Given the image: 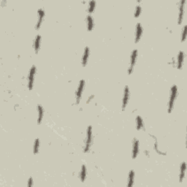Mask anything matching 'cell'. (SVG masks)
Instances as JSON below:
<instances>
[{"mask_svg":"<svg viewBox=\"0 0 187 187\" xmlns=\"http://www.w3.org/2000/svg\"><path fill=\"white\" fill-rule=\"evenodd\" d=\"M177 95H178V87H177L176 85H173L171 87V89H170V97H169V102L168 105V112L169 113L172 112L173 107H174L175 101L177 98Z\"/></svg>","mask_w":187,"mask_h":187,"instance_id":"1","label":"cell"},{"mask_svg":"<svg viewBox=\"0 0 187 187\" xmlns=\"http://www.w3.org/2000/svg\"><path fill=\"white\" fill-rule=\"evenodd\" d=\"M93 140V135H92V127L89 126L86 130V137L85 147H84V152L87 153L89 151L91 148V145L92 144Z\"/></svg>","mask_w":187,"mask_h":187,"instance_id":"2","label":"cell"},{"mask_svg":"<svg viewBox=\"0 0 187 187\" xmlns=\"http://www.w3.org/2000/svg\"><path fill=\"white\" fill-rule=\"evenodd\" d=\"M137 55H138V51L137 49H135L132 51L131 56H130V66L128 67L127 73L128 75H131L132 72H134V68H135V64H136Z\"/></svg>","mask_w":187,"mask_h":187,"instance_id":"3","label":"cell"},{"mask_svg":"<svg viewBox=\"0 0 187 187\" xmlns=\"http://www.w3.org/2000/svg\"><path fill=\"white\" fill-rule=\"evenodd\" d=\"M36 72H37V67L34 65H33L30 68L29 75H28V89H29V90H31L33 89L34 82V76L36 75Z\"/></svg>","mask_w":187,"mask_h":187,"instance_id":"4","label":"cell"},{"mask_svg":"<svg viewBox=\"0 0 187 187\" xmlns=\"http://www.w3.org/2000/svg\"><path fill=\"white\" fill-rule=\"evenodd\" d=\"M84 86H85V80H80L79 82L78 86H77V89H76L75 92V98H76V104L78 105L79 102H80L81 97H82L83 92L84 90Z\"/></svg>","mask_w":187,"mask_h":187,"instance_id":"5","label":"cell"},{"mask_svg":"<svg viewBox=\"0 0 187 187\" xmlns=\"http://www.w3.org/2000/svg\"><path fill=\"white\" fill-rule=\"evenodd\" d=\"M130 98V88L127 86H126L124 88V94H123V98H122V110H124L127 107V105H128L129 100Z\"/></svg>","mask_w":187,"mask_h":187,"instance_id":"6","label":"cell"},{"mask_svg":"<svg viewBox=\"0 0 187 187\" xmlns=\"http://www.w3.org/2000/svg\"><path fill=\"white\" fill-rule=\"evenodd\" d=\"M139 150H140V142L136 138H134L132 142V157L133 159L137 158L139 154Z\"/></svg>","mask_w":187,"mask_h":187,"instance_id":"7","label":"cell"},{"mask_svg":"<svg viewBox=\"0 0 187 187\" xmlns=\"http://www.w3.org/2000/svg\"><path fill=\"white\" fill-rule=\"evenodd\" d=\"M37 16H38V19H37V22L35 25V29L37 30H39V28L41 27V25H42V21L44 19V16H45V11L42 8H39L37 11Z\"/></svg>","mask_w":187,"mask_h":187,"instance_id":"8","label":"cell"},{"mask_svg":"<svg viewBox=\"0 0 187 187\" xmlns=\"http://www.w3.org/2000/svg\"><path fill=\"white\" fill-rule=\"evenodd\" d=\"M143 33V29L140 23H138L136 26V30H135V42H138L141 39L142 35Z\"/></svg>","mask_w":187,"mask_h":187,"instance_id":"9","label":"cell"},{"mask_svg":"<svg viewBox=\"0 0 187 187\" xmlns=\"http://www.w3.org/2000/svg\"><path fill=\"white\" fill-rule=\"evenodd\" d=\"M89 55H90V49L89 47H86L84 49L83 54L82 56V59H81V63H82V65L83 67H86L89 61Z\"/></svg>","mask_w":187,"mask_h":187,"instance_id":"10","label":"cell"},{"mask_svg":"<svg viewBox=\"0 0 187 187\" xmlns=\"http://www.w3.org/2000/svg\"><path fill=\"white\" fill-rule=\"evenodd\" d=\"M186 1L185 0H182L180 2V7H179V14H178V24H181L182 21H183V13H184V5Z\"/></svg>","mask_w":187,"mask_h":187,"instance_id":"11","label":"cell"},{"mask_svg":"<svg viewBox=\"0 0 187 187\" xmlns=\"http://www.w3.org/2000/svg\"><path fill=\"white\" fill-rule=\"evenodd\" d=\"M186 164L185 162H183L181 164L180 166V173H179V182L182 183L185 178V175H186Z\"/></svg>","mask_w":187,"mask_h":187,"instance_id":"12","label":"cell"},{"mask_svg":"<svg viewBox=\"0 0 187 187\" xmlns=\"http://www.w3.org/2000/svg\"><path fill=\"white\" fill-rule=\"evenodd\" d=\"M41 40H42V37L39 34H38L37 37L34 39V42H33V47H34V50L35 51L36 54H37L38 51L40 49V45H41Z\"/></svg>","mask_w":187,"mask_h":187,"instance_id":"13","label":"cell"},{"mask_svg":"<svg viewBox=\"0 0 187 187\" xmlns=\"http://www.w3.org/2000/svg\"><path fill=\"white\" fill-rule=\"evenodd\" d=\"M183 61H184V52L183 51H179L177 57V68L178 69L182 68Z\"/></svg>","mask_w":187,"mask_h":187,"instance_id":"14","label":"cell"},{"mask_svg":"<svg viewBox=\"0 0 187 187\" xmlns=\"http://www.w3.org/2000/svg\"><path fill=\"white\" fill-rule=\"evenodd\" d=\"M94 22L92 16L91 15H88L86 16V27L87 31H91L94 29Z\"/></svg>","mask_w":187,"mask_h":187,"instance_id":"15","label":"cell"},{"mask_svg":"<svg viewBox=\"0 0 187 187\" xmlns=\"http://www.w3.org/2000/svg\"><path fill=\"white\" fill-rule=\"evenodd\" d=\"M37 112H38V116H37V124H40L42 123V118L44 116V110L43 107L41 106L40 105H37Z\"/></svg>","mask_w":187,"mask_h":187,"instance_id":"16","label":"cell"},{"mask_svg":"<svg viewBox=\"0 0 187 187\" xmlns=\"http://www.w3.org/2000/svg\"><path fill=\"white\" fill-rule=\"evenodd\" d=\"M135 173L133 170H130L128 174V181H127V186L131 187L133 186L134 181H135Z\"/></svg>","mask_w":187,"mask_h":187,"instance_id":"17","label":"cell"},{"mask_svg":"<svg viewBox=\"0 0 187 187\" xmlns=\"http://www.w3.org/2000/svg\"><path fill=\"white\" fill-rule=\"evenodd\" d=\"M86 175H87L86 167L85 165H83L82 166H81V170L80 173V179L81 182H84L86 178Z\"/></svg>","mask_w":187,"mask_h":187,"instance_id":"18","label":"cell"},{"mask_svg":"<svg viewBox=\"0 0 187 187\" xmlns=\"http://www.w3.org/2000/svg\"><path fill=\"white\" fill-rule=\"evenodd\" d=\"M136 128L137 130H140L144 128V123L143 118L140 116H137L136 118Z\"/></svg>","mask_w":187,"mask_h":187,"instance_id":"19","label":"cell"},{"mask_svg":"<svg viewBox=\"0 0 187 187\" xmlns=\"http://www.w3.org/2000/svg\"><path fill=\"white\" fill-rule=\"evenodd\" d=\"M39 150V140L38 138L35 139L34 142V145H33V153L34 155L37 154Z\"/></svg>","mask_w":187,"mask_h":187,"instance_id":"20","label":"cell"},{"mask_svg":"<svg viewBox=\"0 0 187 187\" xmlns=\"http://www.w3.org/2000/svg\"><path fill=\"white\" fill-rule=\"evenodd\" d=\"M96 7V1H91L89 2V7H88V12L89 13H94V10Z\"/></svg>","mask_w":187,"mask_h":187,"instance_id":"21","label":"cell"},{"mask_svg":"<svg viewBox=\"0 0 187 187\" xmlns=\"http://www.w3.org/2000/svg\"><path fill=\"white\" fill-rule=\"evenodd\" d=\"M186 32H187V26L185 25L183 26V30H182V33H181V42H184L185 39H186Z\"/></svg>","mask_w":187,"mask_h":187,"instance_id":"22","label":"cell"},{"mask_svg":"<svg viewBox=\"0 0 187 187\" xmlns=\"http://www.w3.org/2000/svg\"><path fill=\"white\" fill-rule=\"evenodd\" d=\"M142 12V7L140 6L137 5L135 8V13H134V16H135V18H138L139 16H140Z\"/></svg>","mask_w":187,"mask_h":187,"instance_id":"23","label":"cell"},{"mask_svg":"<svg viewBox=\"0 0 187 187\" xmlns=\"http://www.w3.org/2000/svg\"><path fill=\"white\" fill-rule=\"evenodd\" d=\"M33 185V178L30 177L28 180V183H27V186H31Z\"/></svg>","mask_w":187,"mask_h":187,"instance_id":"24","label":"cell"}]
</instances>
